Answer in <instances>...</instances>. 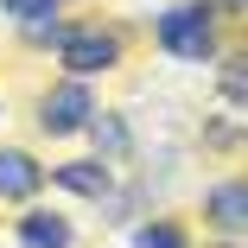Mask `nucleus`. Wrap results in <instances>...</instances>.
Returning a JSON list of instances; mask_svg holds the SVG:
<instances>
[{"label":"nucleus","instance_id":"f257e3e1","mask_svg":"<svg viewBox=\"0 0 248 248\" xmlns=\"http://www.w3.org/2000/svg\"><path fill=\"white\" fill-rule=\"evenodd\" d=\"M159 45L172 58H210L217 51V26H210V7H172L159 19Z\"/></svg>","mask_w":248,"mask_h":248},{"label":"nucleus","instance_id":"9b49d317","mask_svg":"<svg viewBox=\"0 0 248 248\" xmlns=\"http://www.w3.org/2000/svg\"><path fill=\"white\" fill-rule=\"evenodd\" d=\"M223 95H229V102H242V95H248V83H242V64H229V70H223Z\"/></svg>","mask_w":248,"mask_h":248},{"label":"nucleus","instance_id":"1a4fd4ad","mask_svg":"<svg viewBox=\"0 0 248 248\" xmlns=\"http://www.w3.org/2000/svg\"><path fill=\"white\" fill-rule=\"evenodd\" d=\"M0 7H7L13 19H26V26H45V19L58 13V0H0Z\"/></svg>","mask_w":248,"mask_h":248},{"label":"nucleus","instance_id":"423d86ee","mask_svg":"<svg viewBox=\"0 0 248 248\" xmlns=\"http://www.w3.org/2000/svg\"><path fill=\"white\" fill-rule=\"evenodd\" d=\"M204 210H210L229 235H235V229H242V217H248V191H242V185H217V191L204 197Z\"/></svg>","mask_w":248,"mask_h":248},{"label":"nucleus","instance_id":"20e7f679","mask_svg":"<svg viewBox=\"0 0 248 248\" xmlns=\"http://www.w3.org/2000/svg\"><path fill=\"white\" fill-rule=\"evenodd\" d=\"M38 191V166L13 146H0V197H32Z\"/></svg>","mask_w":248,"mask_h":248},{"label":"nucleus","instance_id":"7ed1b4c3","mask_svg":"<svg viewBox=\"0 0 248 248\" xmlns=\"http://www.w3.org/2000/svg\"><path fill=\"white\" fill-rule=\"evenodd\" d=\"M38 121L51 127V134H70V127H83V121H89V89H83V83H58L51 95H45Z\"/></svg>","mask_w":248,"mask_h":248},{"label":"nucleus","instance_id":"0eeeda50","mask_svg":"<svg viewBox=\"0 0 248 248\" xmlns=\"http://www.w3.org/2000/svg\"><path fill=\"white\" fill-rule=\"evenodd\" d=\"M51 178H58L64 191H77V197H102V191H108V172H102V166H89V159H77V166H58Z\"/></svg>","mask_w":248,"mask_h":248},{"label":"nucleus","instance_id":"6e6552de","mask_svg":"<svg viewBox=\"0 0 248 248\" xmlns=\"http://www.w3.org/2000/svg\"><path fill=\"white\" fill-rule=\"evenodd\" d=\"M134 248H185V229H172V223H146V229L134 235Z\"/></svg>","mask_w":248,"mask_h":248},{"label":"nucleus","instance_id":"f03ea898","mask_svg":"<svg viewBox=\"0 0 248 248\" xmlns=\"http://www.w3.org/2000/svg\"><path fill=\"white\" fill-rule=\"evenodd\" d=\"M58 51H64L70 70H108V64L121 58V45H115L108 32H95V26H89V32H64V38H58Z\"/></svg>","mask_w":248,"mask_h":248},{"label":"nucleus","instance_id":"39448f33","mask_svg":"<svg viewBox=\"0 0 248 248\" xmlns=\"http://www.w3.org/2000/svg\"><path fill=\"white\" fill-rule=\"evenodd\" d=\"M19 242H26V248H70V223H64V217L32 210V217L19 223Z\"/></svg>","mask_w":248,"mask_h":248},{"label":"nucleus","instance_id":"9d476101","mask_svg":"<svg viewBox=\"0 0 248 248\" xmlns=\"http://www.w3.org/2000/svg\"><path fill=\"white\" fill-rule=\"evenodd\" d=\"M95 127V146H102V153H127V127L115 121V115H102V121H89Z\"/></svg>","mask_w":248,"mask_h":248}]
</instances>
